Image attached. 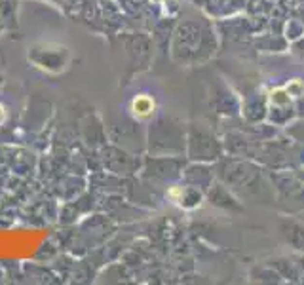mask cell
Instances as JSON below:
<instances>
[{
  "instance_id": "2",
  "label": "cell",
  "mask_w": 304,
  "mask_h": 285,
  "mask_svg": "<svg viewBox=\"0 0 304 285\" xmlns=\"http://www.w3.org/2000/svg\"><path fill=\"white\" fill-rule=\"evenodd\" d=\"M6 122V107L4 105H0V125Z\"/></svg>"
},
{
  "instance_id": "1",
  "label": "cell",
  "mask_w": 304,
  "mask_h": 285,
  "mask_svg": "<svg viewBox=\"0 0 304 285\" xmlns=\"http://www.w3.org/2000/svg\"><path fill=\"white\" fill-rule=\"evenodd\" d=\"M131 112L137 118H146V116H150L154 112V101L148 95H137L131 101Z\"/></svg>"
}]
</instances>
